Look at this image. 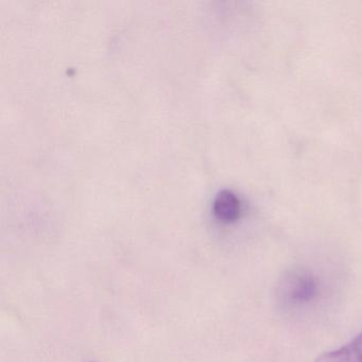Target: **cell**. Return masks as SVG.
I'll return each instance as SVG.
<instances>
[{"instance_id": "cell-1", "label": "cell", "mask_w": 362, "mask_h": 362, "mask_svg": "<svg viewBox=\"0 0 362 362\" xmlns=\"http://www.w3.org/2000/svg\"><path fill=\"white\" fill-rule=\"evenodd\" d=\"M321 291V279L313 270L294 268L281 277L277 300L286 310H300L315 303Z\"/></svg>"}, {"instance_id": "cell-2", "label": "cell", "mask_w": 362, "mask_h": 362, "mask_svg": "<svg viewBox=\"0 0 362 362\" xmlns=\"http://www.w3.org/2000/svg\"><path fill=\"white\" fill-rule=\"evenodd\" d=\"M213 211L220 221L232 223L240 217V200L230 190H221L214 201Z\"/></svg>"}, {"instance_id": "cell-3", "label": "cell", "mask_w": 362, "mask_h": 362, "mask_svg": "<svg viewBox=\"0 0 362 362\" xmlns=\"http://www.w3.org/2000/svg\"><path fill=\"white\" fill-rule=\"evenodd\" d=\"M315 362H362V332L344 346L324 353Z\"/></svg>"}]
</instances>
